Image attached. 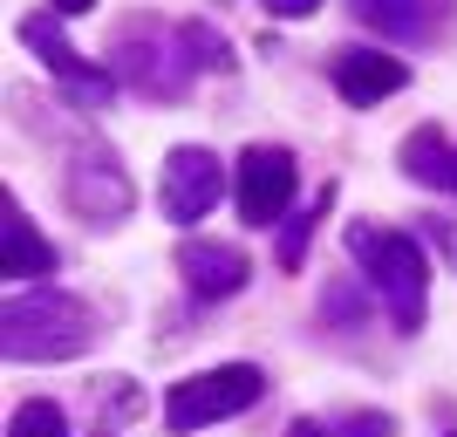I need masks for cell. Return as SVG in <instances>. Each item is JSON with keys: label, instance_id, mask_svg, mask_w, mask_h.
Returning <instances> with one entry per match:
<instances>
[{"label": "cell", "instance_id": "13", "mask_svg": "<svg viewBox=\"0 0 457 437\" xmlns=\"http://www.w3.org/2000/svg\"><path fill=\"white\" fill-rule=\"evenodd\" d=\"M328 198H335V191L321 185V198H314V212H301V219H287L280 247H273V260H280V266H301V260H307V240H314V219H321V212H328Z\"/></svg>", "mask_w": 457, "mask_h": 437}, {"label": "cell", "instance_id": "11", "mask_svg": "<svg viewBox=\"0 0 457 437\" xmlns=\"http://www.w3.org/2000/svg\"><path fill=\"white\" fill-rule=\"evenodd\" d=\"M355 14L376 28V35L396 41H430L451 21V0H355Z\"/></svg>", "mask_w": 457, "mask_h": 437}, {"label": "cell", "instance_id": "7", "mask_svg": "<svg viewBox=\"0 0 457 437\" xmlns=\"http://www.w3.org/2000/svg\"><path fill=\"white\" fill-rule=\"evenodd\" d=\"M130 172L116 164L110 151H82L76 164H69V206L89 219V226H116V219H130Z\"/></svg>", "mask_w": 457, "mask_h": 437}, {"label": "cell", "instance_id": "12", "mask_svg": "<svg viewBox=\"0 0 457 437\" xmlns=\"http://www.w3.org/2000/svg\"><path fill=\"white\" fill-rule=\"evenodd\" d=\"M403 172L417 178V185H430V191H457V144L437 123H423V130L403 137Z\"/></svg>", "mask_w": 457, "mask_h": 437}, {"label": "cell", "instance_id": "1", "mask_svg": "<svg viewBox=\"0 0 457 437\" xmlns=\"http://www.w3.org/2000/svg\"><path fill=\"white\" fill-rule=\"evenodd\" d=\"M96 342V322L76 294H55V287H28L7 301L0 315V349L7 362H69Z\"/></svg>", "mask_w": 457, "mask_h": 437}, {"label": "cell", "instance_id": "3", "mask_svg": "<svg viewBox=\"0 0 457 437\" xmlns=\"http://www.w3.org/2000/svg\"><path fill=\"white\" fill-rule=\"evenodd\" d=\"M260 397H267V376L253 362H226V369H205V376L178 382L171 397H164V424H171V437H191V431H205V424H226L239 410H253Z\"/></svg>", "mask_w": 457, "mask_h": 437}, {"label": "cell", "instance_id": "10", "mask_svg": "<svg viewBox=\"0 0 457 437\" xmlns=\"http://www.w3.org/2000/svg\"><path fill=\"white\" fill-rule=\"evenodd\" d=\"M0 273H7L14 287L41 281V273H55V247L28 226L21 198H0Z\"/></svg>", "mask_w": 457, "mask_h": 437}, {"label": "cell", "instance_id": "18", "mask_svg": "<svg viewBox=\"0 0 457 437\" xmlns=\"http://www.w3.org/2000/svg\"><path fill=\"white\" fill-rule=\"evenodd\" d=\"M280 437H335V431H328V424L321 417H294V424H287V431Z\"/></svg>", "mask_w": 457, "mask_h": 437}, {"label": "cell", "instance_id": "9", "mask_svg": "<svg viewBox=\"0 0 457 437\" xmlns=\"http://www.w3.org/2000/svg\"><path fill=\"white\" fill-rule=\"evenodd\" d=\"M178 273H185L191 294H205V301H226V294H239L246 287V253L239 247H219V240H185L178 247Z\"/></svg>", "mask_w": 457, "mask_h": 437}, {"label": "cell", "instance_id": "14", "mask_svg": "<svg viewBox=\"0 0 457 437\" xmlns=\"http://www.w3.org/2000/svg\"><path fill=\"white\" fill-rule=\"evenodd\" d=\"M7 437H69V417H62L55 403H21L14 410V424H7Z\"/></svg>", "mask_w": 457, "mask_h": 437}, {"label": "cell", "instance_id": "15", "mask_svg": "<svg viewBox=\"0 0 457 437\" xmlns=\"http://www.w3.org/2000/svg\"><path fill=\"white\" fill-rule=\"evenodd\" d=\"M185 48H191V62H198V69H232V48L212 35L205 21H185Z\"/></svg>", "mask_w": 457, "mask_h": 437}, {"label": "cell", "instance_id": "17", "mask_svg": "<svg viewBox=\"0 0 457 437\" xmlns=\"http://www.w3.org/2000/svg\"><path fill=\"white\" fill-rule=\"evenodd\" d=\"M260 7H267V14H280V21H307L321 0H260Z\"/></svg>", "mask_w": 457, "mask_h": 437}, {"label": "cell", "instance_id": "8", "mask_svg": "<svg viewBox=\"0 0 457 437\" xmlns=\"http://www.w3.org/2000/svg\"><path fill=\"white\" fill-rule=\"evenodd\" d=\"M328 76H335V96H342V103L369 110L382 96H396L403 82H410V69H403L396 55H376V48H342V55L328 62Z\"/></svg>", "mask_w": 457, "mask_h": 437}, {"label": "cell", "instance_id": "5", "mask_svg": "<svg viewBox=\"0 0 457 437\" xmlns=\"http://www.w3.org/2000/svg\"><path fill=\"white\" fill-rule=\"evenodd\" d=\"M219 191H226V164H219L205 144H185V151H171V164H164L157 206H164L171 226H191V219H205V212L219 206Z\"/></svg>", "mask_w": 457, "mask_h": 437}, {"label": "cell", "instance_id": "16", "mask_svg": "<svg viewBox=\"0 0 457 437\" xmlns=\"http://www.w3.org/2000/svg\"><path fill=\"white\" fill-rule=\"evenodd\" d=\"M335 437H396V417H382V410H348V417L328 424Z\"/></svg>", "mask_w": 457, "mask_h": 437}, {"label": "cell", "instance_id": "6", "mask_svg": "<svg viewBox=\"0 0 457 437\" xmlns=\"http://www.w3.org/2000/svg\"><path fill=\"white\" fill-rule=\"evenodd\" d=\"M294 185H301L294 151H280V144H253V151L239 157V219H246V226H273V219H287Z\"/></svg>", "mask_w": 457, "mask_h": 437}, {"label": "cell", "instance_id": "19", "mask_svg": "<svg viewBox=\"0 0 457 437\" xmlns=\"http://www.w3.org/2000/svg\"><path fill=\"white\" fill-rule=\"evenodd\" d=\"M48 7H55V14H89L96 0H48Z\"/></svg>", "mask_w": 457, "mask_h": 437}, {"label": "cell", "instance_id": "2", "mask_svg": "<svg viewBox=\"0 0 457 437\" xmlns=\"http://www.w3.org/2000/svg\"><path fill=\"white\" fill-rule=\"evenodd\" d=\"M348 253H355V266L369 273V287L382 294V307H389V322L403 328V335H417L423 315H430V266H423V247L410 240V232H389V226H348Z\"/></svg>", "mask_w": 457, "mask_h": 437}, {"label": "cell", "instance_id": "4", "mask_svg": "<svg viewBox=\"0 0 457 437\" xmlns=\"http://www.w3.org/2000/svg\"><path fill=\"white\" fill-rule=\"evenodd\" d=\"M21 41L35 48L41 69H48V76H55L69 96H76V103H96V110H103V103L116 96V82L103 76L96 62H82L69 41H62V14H55V7H48V14H28V21H21Z\"/></svg>", "mask_w": 457, "mask_h": 437}]
</instances>
